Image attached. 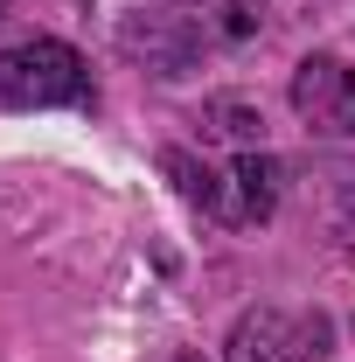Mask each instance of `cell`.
I'll return each instance as SVG.
<instances>
[{
	"label": "cell",
	"instance_id": "6da1fadb",
	"mask_svg": "<svg viewBox=\"0 0 355 362\" xmlns=\"http://www.w3.org/2000/svg\"><path fill=\"white\" fill-rule=\"evenodd\" d=\"M91 98V70L70 42H14L0 49V105L14 112H49V105H84Z\"/></svg>",
	"mask_w": 355,
	"mask_h": 362
},
{
	"label": "cell",
	"instance_id": "7a4b0ae2",
	"mask_svg": "<svg viewBox=\"0 0 355 362\" xmlns=\"http://www.w3.org/2000/svg\"><path fill=\"white\" fill-rule=\"evenodd\" d=\"M293 112L320 139H355V70L334 56H307L293 70Z\"/></svg>",
	"mask_w": 355,
	"mask_h": 362
},
{
	"label": "cell",
	"instance_id": "3957f363",
	"mask_svg": "<svg viewBox=\"0 0 355 362\" xmlns=\"http://www.w3.org/2000/svg\"><path fill=\"white\" fill-rule=\"evenodd\" d=\"M119 49L146 63L153 77H181V70H195V56H202V28L188 21V14H126L119 21Z\"/></svg>",
	"mask_w": 355,
	"mask_h": 362
},
{
	"label": "cell",
	"instance_id": "277c9868",
	"mask_svg": "<svg viewBox=\"0 0 355 362\" xmlns=\"http://www.w3.org/2000/svg\"><path fill=\"white\" fill-rule=\"evenodd\" d=\"M313 341H320V320H293L279 307H258L230 327L223 362H307V356H320Z\"/></svg>",
	"mask_w": 355,
	"mask_h": 362
},
{
	"label": "cell",
	"instance_id": "5b68a950",
	"mask_svg": "<svg viewBox=\"0 0 355 362\" xmlns=\"http://www.w3.org/2000/svg\"><path fill=\"white\" fill-rule=\"evenodd\" d=\"M237 223H265L272 209H279V188H286V168L272 160V153H258V146H244L237 153Z\"/></svg>",
	"mask_w": 355,
	"mask_h": 362
},
{
	"label": "cell",
	"instance_id": "8992f818",
	"mask_svg": "<svg viewBox=\"0 0 355 362\" xmlns=\"http://www.w3.org/2000/svg\"><path fill=\"white\" fill-rule=\"evenodd\" d=\"M161 168H168V181L181 188V202H195L202 216H230V223H237V202L223 195V181L209 175V168H202L195 153H181V146H168V153H161Z\"/></svg>",
	"mask_w": 355,
	"mask_h": 362
},
{
	"label": "cell",
	"instance_id": "52a82bcc",
	"mask_svg": "<svg viewBox=\"0 0 355 362\" xmlns=\"http://www.w3.org/2000/svg\"><path fill=\"white\" fill-rule=\"evenodd\" d=\"M202 119H209V133H216V139H237V146H258V139H265L258 105H244V98H209Z\"/></svg>",
	"mask_w": 355,
	"mask_h": 362
},
{
	"label": "cell",
	"instance_id": "ba28073f",
	"mask_svg": "<svg viewBox=\"0 0 355 362\" xmlns=\"http://www.w3.org/2000/svg\"><path fill=\"white\" fill-rule=\"evenodd\" d=\"M258 14H265V7H251V0H223V35H251Z\"/></svg>",
	"mask_w": 355,
	"mask_h": 362
},
{
	"label": "cell",
	"instance_id": "9c48e42d",
	"mask_svg": "<svg viewBox=\"0 0 355 362\" xmlns=\"http://www.w3.org/2000/svg\"><path fill=\"white\" fill-rule=\"evenodd\" d=\"M175 362H202V356H175Z\"/></svg>",
	"mask_w": 355,
	"mask_h": 362
},
{
	"label": "cell",
	"instance_id": "30bf717a",
	"mask_svg": "<svg viewBox=\"0 0 355 362\" xmlns=\"http://www.w3.org/2000/svg\"><path fill=\"white\" fill-rule=\"evenodd\" d=\"M0 7H7V0H0Z\"/></svg>",
	"mask_w": 355,
	"mask_h": 362
}]
</instances>
